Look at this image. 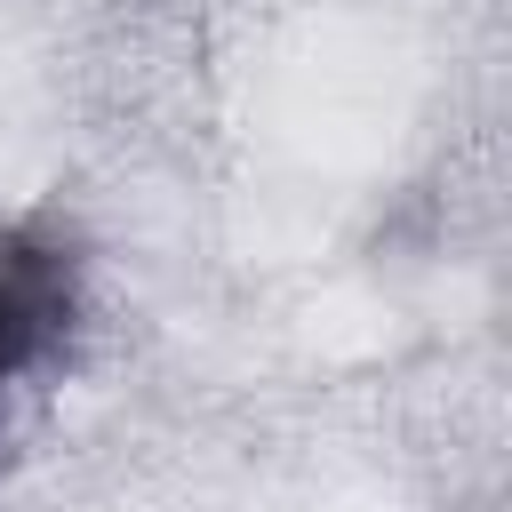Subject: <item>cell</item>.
I'll use <instances>...</instances> for the list:
<instances>
[{
  "label": "cell",
  "instance_id": "1",
  "mask_svg": "<svg viewBox=\"0 0 512 512\" xmlns=\"http://www.w3.org/2000/svg\"><path fill=\"white\" fill-rule=\"evenodd\" d=\"M56 320H64V280H56V264H48L40 248L0 240V384L56 336Z\"/></svg>",
  "mask_w": 512,
  "mask_h": 512
}]
</instances>
